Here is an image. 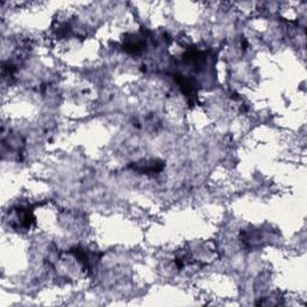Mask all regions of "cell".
<instances>
[{
  "instance_id": "1",
  "label": "cell",
  "mask_w": 307,
  "mask_h": 307,
  "mask_svg": "<svg viewBox=\"0 0 307 307\" xmlns=\"http://www.w3.org/2000/svg\"><path fill=\"white\" fill-rule=\"evenodd\" d=\"M165 168V163L162 161H150L144 163H136L133 166L134 171H138L140 173L150 174V173H160Z\"/></svg>"
}]
</instances>
